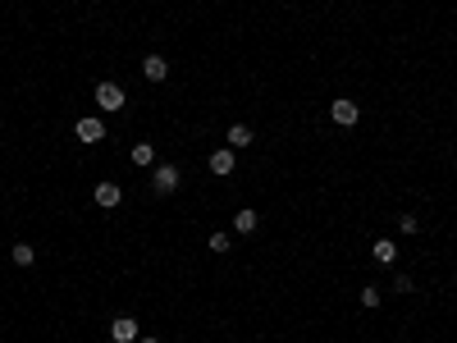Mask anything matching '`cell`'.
Masks as SVG:
<instances>
[{"mask_svg": "<svg viewBox=\"0 0 457 343\" xmlns=\"http://www.w3.org/2000/svg\"><path fill=\"white\" fill-rule=\"evenodd\" d=\"M178 183H183V169L169 165V160L151 169V188H156V197H169V192H178Z\"/></svg>", "mask_w": 457, "mask_h": 343, "instance_id": "6da1fadb", "label": "cell"}, {"mask_svg": "<svg viewBox=\"0 0 457 343\" xmlns=\"http://www.w3.org/2000/svg\"><path fill=\"white\" fill-rule=\"evenodd\" d=\"M124 101H128V97H124L119 83H97V106H101L106 115H119V110H124Z\"/></svg>", "mask_w": 457, "mask_h": 343, "instance_id": "7a4b0ae2", "label": "cell"}, {"mask_svg": "<svg viewBox=\"0 0 457 343\" xmlns=\"http://www.w3.org/2000/svg\"><path fill=\"white\" fill-rule=\"evenodd\" d=\"M74 137H78V142H83V147H97L101 137H106V124H101L97 115H83V119L74 124Z\"/></svg>", "mask_w": 457, "mask_h": 343, "instance_id": "3957f363", "label": "cell"}, {"mask_svg": "<svg viewBox=\"0 0 457 343\" xmlns=\"http://www.w3.org/2000/svg\"><path fill=\"white\" fill-rule=\"evenodd\" d=\"M110 339H115V343H138L142 330H138L133 316H115V321H110Z\"/></svg>", "mask_w": 457, "mask_h": 343, "instance_id": "277c9868", "label": "cell"}, {"mask_svg": "<svg viewBox=\"0 0 457 343\" xmlns=\"http://www.w3.org/2000/svg\"><path fill=\"white\" fill-rule=\"evenodd\" d=\"M329 119L338 124V128H352V124L361 119V110H357V101H334L329 106Z\"/></svg>", "mask_w": 457, "mask_h": 343, "instance_id": "5b68a950", "label": "cell"}, {"mask_svg": "<svg viewBox=\"0 0 457 343\" xmlns=\"http://www.w3.org/2000/svg\"><path fill=\"white\" fill-rule=\"evenodd\" d=\"M142 78H147V83H165V78H169V60H165V56H147V60H142Z\"/></svg>", "mask_w": 457, "mask_h": 343, "instance_id": "8992f818", "label": "cell"}, {"mask_svg": "<svg viewBox=\"0 0 457 343\" xmlns=\"http://www.w3.org/2000/svg\"><path fill=\"white\" fill-rule=\"evenodd\" d=\"M210 174H233V165H238V160H233V147H219V151H210Z\"/></svg>", "mask_w": 457, "mask_h": 343, "instance_id": "52a82bcc", "label": "cell"}, {"mask_svg": "<svg viewBox=\"0 0 457 343\" xmlns=\"http://www.w3.org/2000/svg\"><path fill=\"white\" fill-rule=\"evenodd\" d=\"M92 197H97V206L115 210V206H119V197H124V192H119V183H110V178H106V183H97V192H92Z\"/></svg>", "mask_w": 457, "mask_h": 343, "instance_id": "ba28073f", "label": "cell"}, {"mask_svg": "<svg viewBox=\"0 0 457 343\" xmlns=\"http://www.w3.org/2000/svg\"><path fill=\"white\" fill-rule=\"evenodd\" d=\"M375 261H380V266H393V261H398V243H393V238H375Z\"/></svg>", "mask_w": 457, "mask_h": 343, "instance_id": "9c48e42d", "label": "cell"}, {"mask_svg": "<svg viewBox=\"0 0 457 343\" xmlns=\"http://www.w3.org/2000/svg\"><path fill=\"white\" fill-rule=\"evenodd\" d=\"M251 142H256V137H251L247 124H233V128H228V147H233V151H242V147H251Z\"/></svg>", "mask_w": 457, "mask_h": 343, "instance_id": "30bf717a", "label": "cell"}, {"mask_svg": "<svg viewBox=\"0 0 457 343\" xmlns=\"http://www.w3.org/2000/svg\"><path fill=\"white\" fill-rule=\"evenodd\" d=\"M256 224H261L256 210H238V215H233V229H238V233H256Z\"/></svg>", "mask_w": 457, "mask_h": 343, "instance_id": "8fae6325", "label": "cell"}, {"mask_svg": "<svg viewBox=\"0 0 457 343\" xmlns=\"http://www.w3.org/2000/svg\"><path fill=\"white\" fill-rule=\"evenodd\" d=\"M10 261H14V266H33V261H37L33 243H14V247H10Z\"/></svg>", "mask_w": 457, "mask_h": 343, "instance_id": "7c38bea8", "label": "cell"}, {"mask_svg": "<svg viewBox=\"0 0 457 343\" xmlns=\"http://www.w3.org/2000/svg\"><path fill=\"white\" fill-rule=\"evenodd\" d=\"M133 165H156V147L151 142H138V147H133Z\"/></svg>", "mask_w": 457, "mask_h": 343, "instance_id": "4fadbf2b", "label": "cell"}, {"mask_svg": "<svg viewBox=\"0 0 457 343\" xmlns=\"http://www.w3.org/2000/svg\"><path fill=\"white\" fill-rule=\"evenodd\" d=\"M398 229H403V233H416V229H421V220H416L412 210H403V215H398Z\"/></svg>", "mask_w": 457, "mask_h": 343, "instance_id": "5bb4252c", "label": "cell"}, {"mask_svg": "<svg viewBox=\"0 0 457 343\" xmlns=\"http://www.w3.org/2000/svg\"><path fill=\"white\" fill-rule=\"evenodd\" d=\"M361 307H380V288H375V284L361 288Z\"/></svg>", "mask_w": 457, "mask_h": 343, "instance_id": "9a60e30c", "label": "cell"}, {"mask_svg": "<svg viewBox=\"0 0 457 343\" xmlns=\"http://www.w3.org/2000/svg\"><path fill=\"white\" fill-rule=\"evenodd\" d=\"M206 247H210V252H219V256H224V252H228V233H210V243H206Z\"/></svg>", "mask_w": 457, "mask_h": 343, "instance_id": "2e32d148", "label": "cell"}, {"mask_svg": "<svg viewBox=\"0 0 457 343\" xmlns=\"http://www.w3.org/2000/svg\"><path fill=\"white\" fill-rule=\"evenodd\" d=\"M412 288H416V284H412L407 275H398V279H393V293H412Z\"/></svg>", "mask_w": 457, "mask_h": 343, "instance_id": "e0dca14e", "label": "cell"}, {"mask_svg": "<svg viewBox=\"0 0 457 343\" xmlns=\"http://www.w3.org/2000/svg\"><path fill=\"white\" fill-rule=\"evenodd\" d=\"M138 343H160V339H156V334H142V339Z\"/></svg>", "mask_w": 457, "mask_h": 343, "instance_id": "ac0fdd59", "label": "cell"}]
</instances>
